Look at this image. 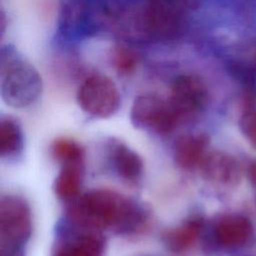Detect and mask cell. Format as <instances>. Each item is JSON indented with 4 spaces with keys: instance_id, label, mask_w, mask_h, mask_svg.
Wrapping results in <instances>:
<instances>
[{
    "instance_id": "obj_3",
    "label": "cell",
    "mask_w": 256,
    "mask_h": 256,
    "mask_svg": "<svg viewBox=\"0 0 256 256\" xmlns=\"http://www.w3.org/2000/svg\"><path fill=\"white\" fill-rule=\"evenodd\" d=\"M31 212L26 201L19 196L8 195L0 202V237L7 251H16L30 237Z\"/></svg>"
},
{
    "instance_id": "obj_18",
    "label": "cell",
    "mask_w": 256,
    "mask_h": 256,
    "mask_svg": "<svg viewBox=\"0 0 256 256\" xmlns=\"http://www.w3.org/2000/svg\"><path fill=\"white\" fill-rule=\"evenodd\" d=\"M241 130L252 147L256 149V109L246 111L241 119Z\"/></svg>"
},
{
    "instance_id": "obj_14",
    "label": "cell",
    "mask_w": 256,
    "mask_h": 256,
    "mask_svg": "<svg viewBox=\"0 0 256 256\" xmlns=\"http://www.w3.org/2000/svg\"><path fill=\"white\" fill-rule=\"evenodd\" d=\"M82 163H63L55 179V192L62 200L76 199L82 181Z\"/></svg>"
},
{
    "instance_id": "obj_1",
    "label": "cell",
    "mask_w": 256,
    "mask_h": 256,
    "mask_svg": "<svg viewBox=\"0 0 256 256\" xmlns=\"http://www.w3.org/2000/svg\"><path fill=\"white\" fill-rule=\"evenodd\" d=\"M71 219L89 230H111L132 234L145 226L148 213L134 200L112 190H91L75 200L69 210Z\"/></svg>"
},
{
    "instance_id": "obj_13",
    "label": "cell",
    "mask_w": 256,
    "mask_h": 256,
    "mask_svg": "<svg viewBox=\"0 0 256 256\" xmlns=\"http://www.w3.org/2000/svg\"><path fill=\"white\" fill-rule=\"evenodd\" d=\"M104 240L97 232L89 231L63 245L55 256H103Z\"/></svg>"
},
{
    "instance_id": "obj_2",
    "label": "cell",
    "mask_w": 256,
    "mask_h": 256,
    "mask_svg": "<svg viewBox=\"0 0 256 256\" xmlns=\"http://www.w3.org/2000/svg\"><path fill=\"white\" fill-rule=\"evenodd\" d=\"M0 79L2 99L13 108L28 107L41 95L40 74L13 47L1 50Z\"/></svg>"
},
{
    "instance_id": "obj_11",
    "label": "cell",
    "mask_w": 256,
    "mask_h": 256,
    "mask_svg": "<svg viewBox=\"0 0 256 256\" xmlns=\"http://www.w3.org/2000/svg\"><path fill=\"white\" fill-rule=\"evenodd\" d=\"M112 165L119 178L130 185H137L143 175V162L140 156L121 142L110 147Z\"/></svg>"
},
{
    "instance_id": "obj_6",
    "label": "cell",
    "mask_w": 256,
    "mask_h": 256,
    "mask_svg": "<svg viewBox=\"0 0 256 256\" xmlns=\"http://www.w3.org/2000/svg\"><path fill=\"white\" fill-rule=\"evenodd\" d=\"M168 101L179 121L191 119L206 107L208 91L199 77L183 74L173 81Z\"/></svg>"
},
{
    "instance_id": "obj_4",
    "label": "cell",
    "mask_w": 256,
    "mask_h": 256,
    "mask_svg": "<svg viewBox=\"0 0 256 256\" xmlns=\"http://www.w3.org/2000/svg\"><path fill=\"white\" fill-rule=\"evenodd\" d=\"M131 121L139 129L168 134L180 122L168 99L156 94L139 95L131 107Z\"/></svg>"
},
{
    "instance_id": "obj_19",
    "label": "cell",
    "mask_w": 256,
    "mask_h": 256,
    "mask_svg": "<svg viewBox=\"0 0 256 256\" xmlns=\"http://www.w3.org/2000/svg\"><path fill=\"white\" fill-rule=\"evenodd\" d=\"M248 177L254 186H256V161H253L248 168Z\"/></svg>"
},
{
    "instance_id": "obj_17",
    "label": "cell",
    "mask_w": 256,
    "mask_h": 256,
    "mask_svg": "<svg viewBox=\"0 0 256 256\" xmlns=\"http://www.w3.org/2000/svg\"><path fill=\"white\" fill-rule=\"evenodd\" d=\"M112 62L120 73L127 74L134 70L137 64V57L132 51L119 47L113 52Z\"/></svg>"
},
{
    "instance_id": "obj_20",
    "label": "cell",
    "mask_w": 256,
    "mask_h": 256,
    "mask_svg": "<svg viewBox=\"0 0 256 256\" xmlns=\"http://www.w3.org/2000/svg\"><path fill=\"white\" fill-rule=\"evenodd\" d=\"M1 256H6V255H5V254H3V253H2V254H1Z\"/></svg>"
},
{
    "instance_id": "obj_5",
    "label": "cell",
    "mask_w": 256,
    "mask_h": 256,
    "mask_svg": "<svg viewBox=\"0 0 256 256\" xmlns=\"http://www.w3.org/2000/svg\"><path fill=\"white\" fill-rule=\"evenodd\" d=\"M79 106L86 113L100 118L112 116L120 106L116 84L107 76L92 75L84 80L77 92Z\"/></svg>"
},
{
    "instance_id": "obj_10",
    "label": "cell",
    "mask_w": 256,
    "mask_h": 256,
    "mask_svg": "<svg viewBox=\"0 0 256 256\" xmlns=\"http://www.w3.org/2000/svg\"><path fill=\"white\" fill-rule=\"evenodd\" d=\"M209 137L206 134H186L177 138L173 156L175 163L184 170L199 168L208 153Z\"/></svg>"
},
{
    "instance_id": "obj_12",
    "label": "cell",
    "mask_w": 256,
    "mask_h": 256,
    "mask_svg": "<svg viewBox=\"0 0 256 256\" xmlns=\"http://www.w3.org/2000/svg\"><path fill=\"white\" fill-rule=\"evenodd\" d=\"M203 228V219L193 216L180 225L168 229L163 234V242L172 252L180 253L195 244Z\"/></svg>"
},
{
    "instance_id": "obj_9",
    "label": "cell",
    "mask_w": 256,
    "mask_h": 256,
    "mask_svg": "<svg viewBox=\"0 0 256 256\" xmlns=\"http://www.w3.org/2000/svg\"><path fill=\"white\" fill-rule=\"evenodd\" d=\"M252 224L248 218L238 214L223 216L216 224L214 235L216 242L224 248L243 246L251 237Z\"/></svg>"
},
{
    "instance_id": "obj_8",
    "label": "cell",
    "mask_w": 256,
    "mask_h": 256,
    "mask_svg": "<svg viewBox=\"0 0 256 256\" xmlns=\"http://www.w3.org/2000/svg\"><path fill=\"white\" fill-rule=\"evenodd\" d=\"M199 169L206 180L219 185L234 186L241 179V168L237 160L219 151L208 152Z\"/></svg>"
},
{
    "instance_id": "obj_7",
    "label": "cell",
    "mask_w": 256,
    "mask_h": 256,
    "mask_svg": "<svg viewBox=\"0 0 256 256\" xmlns=\"http://www.w3.org/2000/svg\"><path fill=\"white\" fill-rule=\"evenodd\" d=\"M181 9L175 0H151L143 12V24L150 33L169 36L178 30Z\"/></svg>"
},
{
    "instance_id": "obj_16",
    "label": "cell",
    "mask_w": 256,
    "mask_h": 256,
    "mask_svg": "<svg viewBox=\"0 0 256 256\" xmlns=\"http://www.w3.org/2000/svg\"><path fill=\"white\" fill-rule=\"evenodd\" d=\"M52 153L63 163H82L83 149L70 139H58L53 143Z\"/></svg>"
},
{
    "instance_id": "obj_15",
    "label": "cell",
    "mask_w": 256,
    "mask_h": 256,
    "mask_svg": "<svg viewBox=\"0 0 256 256\" xmlns=\"http://www.w3.org/2000/svg\"><path fill=\"white\" fill-rule=\"evenodd\" d=\"M23 145V134L17 122L11 118H2L0 122V154L12 156L19 152Z\"/></svg>"
}]
</instances>
